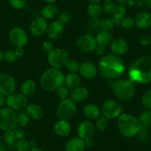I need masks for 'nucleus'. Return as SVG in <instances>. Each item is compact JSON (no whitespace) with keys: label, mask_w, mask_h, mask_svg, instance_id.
I'll return each mask as SVG.
<instances>
[{"label":"nucleus","mask_w":151,"mask_h":151,"mask_svg":"<svg viewBox=\"0 0 151 151\" xmlns=\"http://www.w3.org/2000/svg\"><path fill=\"white\" fill-rule=\"evenodd\" d=\"M5 96L2 95V93H0V108L3 107L5 104H6V99H5Z\"/></svg>","instance_id":"51"},{"label":"nucleus","mask_w":151,"mask_h":151,"mask_svg":"<svg viewBox=\"0 0 151 151\" xmlns=\"http://www.w3.org/2000/svg\"><path fill=\"white\" fill-rule=\"evenodd\" d=\"M22 93L25 96H30L33 95L36 91V83L31 79L24 81L21 86Z\"/></svg>","instance_id":"27"},{"label":"nucleus","mask_w":151,"mask_h":151,"mask_svg":"<svg viewBox=\"0 0 151 151\" xmlns=\"http://www.w3.org/2000/svg\"><path fill=\"white\" fill-rule=\"evenodd\" d=\"M109 85L113 89L116 96L122 101H129L134 96L136 93L134 85L130 80H111L109 81Z\"/></svg>","instance_id":"5"},{"label":"nucleus","mask_w":151,"mask_h":151,"mask_svg":"<svg viewBox=\"0 0 151 151\" xmlns=\"http://www.w3.org/2000/svg\"><path fill=\"white\" fill-rule=\"evenodd\" d=\"M86 148L85 140L79 137H73L70 139L65 147V151H84Z\"/></svg>","instance_id":"19"},{"label":"nucleus","mask_w":151,"mask_h":151,"mask_svg":"<svg viewBox=\"0 0 151 151\" xmlns=\"http://www.w3.org/2000/svg\"><path fill=\"white\" fill-rule=\"evenodd\" d=\"M17 141V139L14 134V130L5 131V133L3 134V142L5 145L8 146H14Z\"/></svg>","instance_id":"32"},{"label":"nucleus","mask_w":151,"mask_h":151,"mask_svg":"<svg viewBox=\"0 0 151 151\" xmlns=\"http://www.w3.org/2000/svg\"><path fill=\"white\" fill-rule=\"evenodd\" d=\"M66 68L68 71H70V73H76V71H78L79 70V64L77 61L76 60H70V59L68 62V63L66 64Z\"/></svg>","instance_id":"37"},{"label":"nucleus","mask_w":151,"mask_h":151,"mask_svg":"<svg viewBox=\"0 0 151 151\" xmlns=\"http://www.w3.org/2000/svg\"><path fill=\"white\" fill-rule=\"evenodd\" d=\"M95 50L96 51L97 55H99V56H102V55H104L106 52V46L97 44V46L96 47Z\"/></svg>","instance_id":"47"},{"label":"nucleus","mask_w":151,"mask_h":151,"mask_svg":"<svg viewBox=\"0 0 151 151\" xmlns=\"http://www.w3.org/2000/svg\"><path fill=\"white\" fill-rule=\"evenodd\" d=\"M43 50L45 52H47V53H50L51 50H53V45L51 42L47 41L45 42L42 45Z\"/></svg>","instance_id":"45"},{"label":"nucleus","mask_w":151,"mask_h":151,"mask_svg":"<svg viewBox=\"0 0 151 151\" xmlns=\"http://www.w3.org/2000/svg\"><path fill=\"white\" fill-rule=\"evenodd\" d=\"M4 59L8 63H14L17 61V56L14 50H7L4 53Z\"/></svg>","instance_id":"38"},{"label":"nucleus","mask_w":151,"mask_h":151,"mask_svg":"<svg viewBox=\"0 0 151 151\" xmlns=\"http://www.w3.org/2000/svg\"><path fill=\"white\" fill-rule=\"evenodd\" d=\"M54 131L60 137H66L70 133L71 126L67 120L60 119L55 124Z\"/></svg>","instance_id":"20"},{"label":"nucleus","mask_w":151,"mask_h":151,"mask_svg":"<svg viewBox=\"0 0 151 151\" xmlns=\"http://www.w3.org/2000/svg\"><path fill=\"white\" fill-rule=\"evenodd\" d=\"M117 125L121 134L127 138L133 137L141 131L139 119L127 113L121 114L119 116Z\"/></svg>","instance_id":"4"},{"label":"nucleus","mask_w":151,"mask_h":151,"mask_svg":"<svg viewBox=\"0 0 151 151\" xmlns=\"http://www.w3.org/2000/svg\"><path fill=\"white\" fill-rule=\"evenodd\" d=\"M76 46L81 51L89 53L95 50L97 46V42L94 36L89 34H85L78 39Z\"/></svg>","instance_id":"13"},{"label":"nucleus","mask_w":151,"mask_h":151,"mask_svg":"<svg viewBox=\"0 0 151 151\" xmlns=\"http://www.w3.org/2000/svg\"><path fill=\"white\" fill-rule=\"evenodd\" d=\"M136 1V5L139 7H142L144 5L143 0H135Z\"/></svg>","instance_id":"57"},{"label":"nucleus","mask_w":151,"mask_h":151,"mask_svg":"<svg viewBox=\"0 0 151 151\" xmlns=\"http://www.w3.org/2000/svg\"><path fill=\"white\" fill-rule=\"evenodd\" d=\"M6 104L12 110H20L27 104V96L19 93H13L7 96Z\"/></svg>","instance_id":"12"},{"label":"nucleus","mask_w":151,"mask_h":151,"mask_svg":"<svg viewBox=\"0 0 151 151\" xmlns=\"http://www.w3.org/2000/svg\"><path fill=\"white\" fill-rule=\"evenodd\" d=\"M150 43H151V36H150Z\"/></svg>","instance_id":"64"},{"label":"nucleus","mask_w":151,"mask_h":151,"mask_svg":"<svg viewBox=\"0 0 151 151\" xmlns=\"http://www.w3.org/2000/svg\"><path fill=\"white\" fill-rule=\"evenodd\" d=\"M121 25L125 30H130L135 25V20L131 17H124L121 22Z\"/></svg>","instance_id":"34"},{"label":"nucleus","mask_w":151,"mask_h":151,"mask_svg":"<svg viewBox=\"0 0 151 151\" xmlns=\"http://www.w3.org/2000/svg\"><path fill=\"white\" fill-rule=\"evenodd\" d=\"M0 151H6V147H5V143L1 139H0Z\"/></svg>","instance_id":"54"},{"label":"nucleus","mask_w":151,"mask_h":151,"mask_svg":"<svg viewBox=\"0 0 151 151\" xmlns=\"http://www.w3.org/2000/svg\"><path fill=\"white\" fill-rule=\"evenodd\" d=\"M17 151H29L30 149V142H27L24 139H19L14 145Z\"/></svg>","instance_id":"33"},{"label":"nucleus","mask_w":151,"mask_h":151,"mask_svg":"<svg viewBox=\"0 0 151 151\" xmlns=\"http://www.w3.org/2000/svg\"><path fill=\"white\" fill-rule=\"evenodd\" d=\"M76 112L75 102L70 99L62 100L57 107L56 114L60 119L68 120L72 118Z\"/></svg>","instance_id":"8"},{"label":"nucleus","mask_w":151,"mask_h":151,"mask_svg":"<svg viewBox=\"0 0 151 151\" xmlns=\"http://www.w3.org/2000/svg\"><path fill=\"white\" fill-rule=\"evenodd\" d=\"M121 104L116 100H107L103 103L101 111L106 119H115L121 115Z\"/></svg>","instance_id":"9"},{"label":"nucleus","mask_w":151,"mask_h":151,"mask_svg":"<svg viewBox=\"0 0 151 151\" xmlns=\"http://www.w3.org/2000/svg\"><path fill=\"white\" fill-rule=\"evenodd\" d=\"M69 91H68V88L62 85V87L59 88L57 89V96L60 99L65 100L67 99L69 96Z\"/></svg>","instance_id":"40"},{"label":"nucleus","mask_w":151,"mask_h":151,"mask_svg":"<svg viewBox=\"0 0 151 151\" xmlns=\"http://www.w3.org/2000/svg\"><path fill=\"white\" fill-rule=\"evenodd\" d=\"M110 49L112 52L116 56L125 54L129 49L127 42L122 39H117L113 40L110 45Z\"/></svg>","instance_id":"18"},{"label":"nucleus","mask_w":151,"mask_h":151,"mask_svg":"<svg viewBox=\"0 0 151 151\" xmlns=\"http://www.w3.org/2000/svg\"><path fill=\"white\" fill-rule=\"evenodd\" d=\"M14 52H15L17 58L22 57L23 55H24V50L22 49V47H17Z\"/></svg>","instance_id":"50"},{"label":"nucleus","mask_w":151,"mask_h":151,"mask_svg":"<svg viewBox=\"0 0 151 151\" xmlns=\"http://www.w3.org/2000/svg\"><path fill=\"white\" fill-rule=\"evenodd\" d=\"M9 40L16 47H23L28 42V36L22 28L17 27L10 31Z\"/></svg>","instance_id":"11"},{"label":"nucleus","mask_w":151,"mask_h":151,"mask_svg":"<svg viewBox=\"0 0 151 151\" xmlns=\"http://www.w3.org/2000/svg\"><path fill=\"white\" fill-rule=\"evenodd\" d=\"M84 115L89 119H96L99 116L100 110L98 106L94 104H88L84 107Z\"/></svg>","instance_id":"26"},{"label":"nucleus","mask_w":151,"mask_h":151,"mask_svg":"<svg viewBox=\"0 0 151 151\" xmlns=\"http://www.w3.org/2000/svg\"><path fill=\"white\" fill-rule=\"evenodd\" d=\"M47 24L43 17H36L32 21L30 26V31L34 36H40L47 30Z\"/></svg>","instance_id":"14"},{"label":"nucleus","mask_w":151,"mask_h":151,"mask_svg":"<svg viewBox=\"0 0 151 151\" xmlns=\"http://www.w3.org/2000/svg\"><path fill=\"white\" fill-rule=\"evenodd\" d=\"M30 118L27 115L25 114H20L17 116V124L20 127H25L29 123Z\"/></svg>","instance_id":"41"},{"label":"nucleus","mask_w":151,"mask_h":151,"mask_svg":"<svg viewBox=\"0 0 151 151\" xmlns=\"http://www.w3.org/2000/svg\"><path fill=\"white\" fill-rule=\"evenodd\" d=\"M17 88V83L12 76L6 73H0V93L8 96L13 93Z\"/></svg>","instance_id":"10"},{"label":"nucleus","mask_w":151,"mask_h":151,"mask_svg":"<svg viewBox=\"0 0 151 151\" xmlns=\"http://www.w3.org/2000/svg\"><path fill=\"white\" fill-rule=\"evenodd\" d=\"M70 15L69 13L68 12H62V14H60L58 17V21L60 23H62L63 25L65 24H68L70 21Z\"/></svg>","instance_id":"43"},{"label":"nucleus","mask_w":151,"mask_h":151,"mask_svg":"<svg viewBox=\"0 0 151 151\" xmlns=\"http://www.w3.org/2000/svg\"><path fill=\"white\" fill-rule=\"evenodd\" d=\"M140 44L143 46H147L150 44V38L148 36H144L140 38Z\"/></svg>","instance_id":"49"},{"label":"nucleus","mask_w":151,"mask_h":151,"mask_svg":"<svg viewBox=\"0 0 151 151\" xmlns=\"http://www.w3.org/2000/svg\"><path fill=\"white\" fill-rule=\"evenodd\" d=\"M104 3H110V2H112V0H104Z\"/></svg>","instance_id":"63"},{"label":"nucleus","mask_w":151,"mask_h":151,"mask_svg":"<svg viewBox=\"0 0 151 151\" xmlns=\"http://www.w3.org/2000/svg\"><path fill=\"white\" fill-rule=\"evenodd\" d=\"M96 40L97 44L98 45L107 46L111 42L112 36L110 34V31L102 30L97 34Z\"/></svg>","instance_id":"29"},{"label":"nucleus","mask_w":151,"mask_h":151,"mask_svg":"<svg viewBox=\"0 0 151 151\" xmlns=\"http://www.w3.org/2000/svg\"><path fill=\"white\" fill-rule=\"evenodd\" d=\"M142 104L146 108L151 110V90L147 91L142 96Z\"/></svg>","instance_id":"39"},{"label":"nucleus","mask_w":151,"mask_h":151,"mask_svg":"<svg viewBox=\"0 0 151 151\" xmlns=\"http://www.w3.org/2000/svg\"><path fill=\"white\" fill-rule=\"evenodd\" d=\"M29 151H45V150L43 149H42V148H40V147H34V148H30V150Z\"/></svg>","instance_id":"59"},{"label":"nucleus","mask_w":151,"mask_h":151,"mask_svg":"<svg viewBox=\"0 0 151 151\" xmlns=\"http://www.w3.org/2000/svg\"><path fill=\"white\" fill-rule=\"evenodd\" d=\"M58 9L56 5L53 4H48L43 7L41 10V15L44 19H53L56 16Z\"/></svg>","instance_id":"28"},{"label":"nucleus","mask_w":151,"mask_h":151,"mask_svg":"<svg viewBox=\"0 0 151 151\" xmlns=\"http://www.w3.org/2000/svg\"><path fill=\"white\" fill-rule=\"evenodd\" d=\"M11 6L17 10H21L25 7L27 0H8Z\"/></svg>","instance_id":"36"},{"label":"nucleus","mask_w":151,"mask_h":151,"mask_svg":"<svg viewBox=\"0 0 151 151\" xmlns=\"http://www.w3.org/2000/svg\"><path fill=\"white\" fill-rule=\"evenodd\" d=\"M79 71L82 77L88 79H93L97 74L96 68L91 62H84L81 64Z\"/></svg>","instance_id":"17"},{"label":"nucleus","mask_w":151,"mask_h":151,"mask_svg":"<svg viewBox=\"0 0 151 151\" xmlns=\"http://www.w3.org/2000/svg\"><path fill=\"white\" fill-rule=\"evenodd\" d=\"M30 148H34V147H37V142H36V141H30Z\"/></svg>","instance_id":"56"},{"label":"nucleus","mask_w":151,"mask_h":151,"mask_svg":"<svg viewBox=\"0 0 151 151\" xmlns=\"http://www.w3.org/2000/svg\"><path fill=\"white\" fill-rule=\"evenodd\" d=\"M135 24L138 27L146 29L151 26V14L149 12H141L136 16L135 19Z\"/></svg>","instance_id":"21"},{"label":"nucleus","mask_w":151,"mask_h":151,"mask_svg":"<svg viewBox=\"0 0 151 151\" xmlns=\"http://www.w3.org/2000/svg\"><path fill=\"white\" fill-rule=\"evenodd\" d=\"M80 77L79 76L76 74L75 73H71L67 75L65 77V82L68 87L70 88H76L79 86L80 84Z\"/></svg>","instance_id":"30"},{"label":"nucleus","mask_w":151,"mask_h":151,"mask_svg":"<svg viewBox=\"0 0 151 151\" xmlns=\"http://www.w3.org/2000/svg\"><path fill=\"white\" fill-rule=\"evenodd\" d=\"M17 124V116L14 110L9 107L0 108V130H13Z\"/></svg>","instance_id":"6"},{"label":"nucleus","mask_w":151,"mask_h":151,"mask_svg":"<svg viewBox=\"0 0 151 151\" xmlns=\"http://www.w3.org/2000/svg\"><path fill=\"white\" fill-rule=\"evenodd\" d=\"M103 12V9L99 4H91L88 8V14L92 19H99Z\"/></svg>","instance_id":"31"},{"label":"nucleus","mask_w":151,"mask_h":151,"mask_svg":"<svg viewBox=\"0 0 151 151\" xmlns=\"http://www.w3.org/2000/svg\"><path fill=\"white\" fill-rule=\"evenodd\" d=\"M139 122L141 123V130L147 131L151 124V110H143L139 115Z\"/></svg>","instance_id":"25"},{"label":"nucleus","mask_w":151,"mask_h":151,"mask_svg":"<svg viewBox=\"0 0 151 151\" xmlns=\"http://www.w3.org/2000/svg\"><path fill=\"white\" fill-rule=\"evenodd\" d=\"M116 2L119 4V5H123V4L126 3L127 2V0H114Z\"/></svg>","instance_id":"60"},{"label":"nucleus","mask_w":151,"mask_h":151,"mask_svg":"<svg viewBox=\"0 0 151 151\" xmlns=\"http://www.w3.org/2000/svg\"><path fill=\"white\" fill-rule=\"evenodd\" d=\"M63 73L57 68H52L45 71L40 79L41 87L47 91H53L62 87L65 83Z\"/></svg>","instance_id":"3"},{"label":"nucleus","mask_w":151,"mask_h":151,"mask_svg":"<svg viewBox=\"0 0 151 151\" xmlns=\"http://www.w3.org/2000/svg\"><path fill=\"white\" fill-rule=\"evenodd\" d=\"M2 59H4V53L2 51V50L0 49V62H2Z\"/></svg>","instance_id":"62"},{"label":"nucleus","mask_w":151,"mask_h":151,"mask_svg":"<svg viewBox=\"0 0 151 151\" xmlns=\"http://www.w3.org/2000/svg\"><path fill=\"white\" fill-rule=\"evenodd\" d=\"M85 147L88 148L91 147L93 145V142L92 139H87V140H85Z\"/></svg>","instance_id":"52"},{"label":"nucleus","mask_w":151,"mask_h":151,"mask_svg":"<svg viewBox=\"0 0 151 151\" xmlns=\"http://www.w3.org/2000/svg\"><path fill=\"white\" fill-rule=\"evenodd\" d=\"M130 82L147 84L151 82V57L143 56L135 60L130 65L128 70Z\"/></svg>","instance_id":"2"},{"label":"nucleus","mask_w":151,"mask_h":151,"mask_svg":"<svg viewBox=\"0 0 151 151\" xmlns=\"http://www.w3.org/2000/svg\"><path fill=\"white\" fill-rule=\"evenodd\" d=\"M144 5H146L148 8L151 9V0H143Z\"/></svg>","instance_id":"55"},{"label":"nucleus","mask_w":151,"mask_h":151,"mask_svg":"<svg viewBox=\"0 0 151 151\" xmlns=\"http://www.w3.org/2000/svg\"><path fill=\"white\" fill-rule=\"evenodd\" d=\"M88 91L85 88H76L70 93V99L74 102H81L88 98Z\"/></svg>","instance_id":"23"},{"label":"nucleus","mask_w":151,"mask_h":151,"mask_svg":"<svg viewBox=\"0 0 151 151\" xmlns=\"http://www.w3.org/2000/svg\"><path fill=\"white\" fill-rule=\"evenodd\" d=\"M116 7V5L115 4L113 3V2H110V3L104 4L102 9L103 11H104L106 14H111L112 15V14H113V12H114V11H115Z\"/></svg>","instance_id":"44"},{"label":"nucleus","mask_w":151,"mask_h":151,"mask_svg":"<svg viewBox=\"0 0 151 151\" xmlns=\"http://www.w3.org/2000/svg\"><path fill=\"white\" fill-rule=\"evenodd\" d=\"M114 23L111 19H104L101 21V28L103 30H107L110 31V30L113 28L114 27Z\"/></svg>","instance_id":"42"},{"label":"nucleus","mask_w":151,"mask_h":151,"mask_svg":"<svg viewBox=\"0 0 151 151\" xmlns=\"http://www.w3.org/2000/svg\"><path fill=\"white\" fill-rule=\"evenodd\" d=\"M147 131H144V130H141L139 133H138V139L140 142H146L148 139V134L147 133Z\"/></svg>","instance_id":"46"},{"label":"nucleus","mask_w":151,"mask_h":151,"mask_svg":"<svg viewBox=\"0 0 151 151\" xmlns=\"http://www.w3.org/2000/svg\"><path fill=\"white\" fill-rule=\"evenodd\" d=\"M99 70L103 77L116 79L121 77L125 71L122 59L115 54H108L101 58L99 64Z\"/></svg>","instance_id":"1"},{"label":"nucleus","mask_w":151,"mask_h":151,"mask_svg":"<svg viewBox=\"0 0 151 151\" xmlns=\"http://www.w3.org/2000/svg\"><path fill=\"white\" fill-rule=\"evenodd\" d=\"M27 115L29 118L34 120L40 119L43 116V110L40 105L36 104H30L26 107Z\"/></svg>","instance_id":"22"},{"label":"nucleus","mask_w":151,"mask_h":151,"mask_svg":"<svg viewBox=\"0 0 151 151\" xmlns=\"http://www.w3.org/2000/svg\"><path fill=\"white\" fill-rule=\"evenodd\" d=\"M46 33L50 40H57L63 34L64 25L59 21L53 22L47 26Z\"/></svg>","instance_id":"16"},{"label":"nucleus","mask_w":151,"mask_h":151,"mask_svg":"<svg viewBox=\"0 0 151 151\" xmlns=\"http://www.w3.org/2000/svg\"><path fill=\"white\" fill-rule=\"evenodd\" d=\"M14 134H15L16 138H17V140H19V139H24V131L22 130V129H20V128L14 129Z\"/></svg>","instance_id":"48"},{"label":"nucleus","mask_w":151,"mask_h":151,"mask_svg":"<svg viewBox=\"0 0 151 151\" xmlns=\"http://www.w3.org/2000/svg\"><path fill=\"white\" fill-rule=\"evenodd\" d=\"M126 5L130 8H133L136 5V1L135 0H127L126 2Z\"/></svg>","instance_id":"53"},{"label":"nucleus","mask_w":151,"mask_h":151,"mask_svg":"<svg viewBox=\"0 0 151 151\" xmlns=\"http://www.w3.org/2000/svg\"><path fill=\"white\" fill-rule=\"evenodd\" d=\"M108 126V122L105 117H101L98 119V120L96 122V127L99 131H104L107 129Z\"/></svg>","instance_id":"35"},{"label":"nucleus","mask_w":151,"mask_h":151,"mask_svg":"<svg viewBox=\"0 0 151 151\" xmlns=\"http://www.w3.org/2000/svg\"><path fill=\"white\" fill-rule=\"evenodd\" d=\"M102 0H88L91 4H99Z\"/></svg>","instance_id":"58"},{"label":"nucleus","mask_w":151,"mask_h":151,"mask_svg":"<svg viewBox=\"0 0 151 151\" xmlns=\"http://www.w3.org/2000/svg\"><path fill=\"white\" fill-rule=\"evenodd\" d=\"M43 1H44V2H45L46 3H47V4H53V3H54L55 2H56L57 0H43Z\"/></svg>","instance_id":"61"},{"label":"nucleus","mask_w":151,"mask_h":151,"mask_svg":"<svg viewBox=\"0 0 151 151\" xmlns=\"http://www.w3.org/2000/svg\"><path fill=\"white\" fill-rule=\"evenodd\" d=\"M126 13H127V9L124 5H116L111 17V20L113 22L114 24L121 25V22L125 17Z\"/></svg>","instance_id":"24"},{"label":"nucleus","mask_w":151,"mask_h":151,"mask_svg":"<svg viewBox=\"0 0 151 151\" xmlns=\"http://www.w3.org/2000/svg\"><path fill=\"white\" fill-rule=\"evenodd\" d=\"M47 60L53 68L59 69L66 65L70 60V55L65 49H53L50 53H48Z\"/></svg>","instance_id":"7"},{"label":"nucleus","mask_w":151,"mask_h":151,"mask_svg":"<svg viewBox=\"0 0 151 151\" xmlns=\"http://www.w3.org/2000/svg\"><path fill=\"white\" fill-rule=\"evenodd\" d=\"M78 136L83 140L92 139L95 133V127L89 121H84L78 127Z\"/></svg>","instance_id":"15"}]
</instances>
